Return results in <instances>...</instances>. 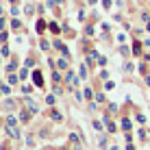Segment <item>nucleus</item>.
<instances>
[{"label": "nucleus", "mask_w": 150, "mask_h": 150, "mask_svg": "<svg viewBox=\"0 0 150 150\" xmlns=\"http://www.w3.org/2000/svg\"><path fill=\"white\" fill-rule=\"evenodd\" d=\"M33 79H35V85H37V87H44V79H41V72H35Z\"/></svg>", "instance_id": "f257e3e1"}, {"label": "nucleus", "mask_w": 150, "mask_h": 150, "mask_svg": "<svg viewBox=\"0 0 150 150\" xmlns=\"http://www.w3.org/2000/svg\"><path fill=\"white\" fill-rule=\"evenodd\" d=\"M57 65H59L61 70H65V68H68V61H65V59H59V61H57Z\"/></svg>", "instance_id": "f03ea898"}, {"label": "nucleus", "mask_w": 150, "mask_h": 150, "mask_svg": "<svg viewBox=\"0 0 150 150\" xmlns=\"http://www.w3.org/2000/svg\"><path fill=\"white\" fill-rule=\"evenodd\" d=\"M122 128H124V131H128V128H131V120H122Z\"/></svg>", "instance_id": "7ed1b4c3"}, {"label": "nucleus", "mask_w": 150, "mask_h": 150, "mask_svg": "<svg viewBox=\"0 0 150 150\" xmlns=\"http://www.w3.org/2000/svg\"><path fill=\"white\" fill-rule=\"evenodd\" d=\"M44 28H46V24H44V22H39V24H37V30H39V33H44Z\"/></svg>", "instance_id": "20e7f679"}]
</instances>
